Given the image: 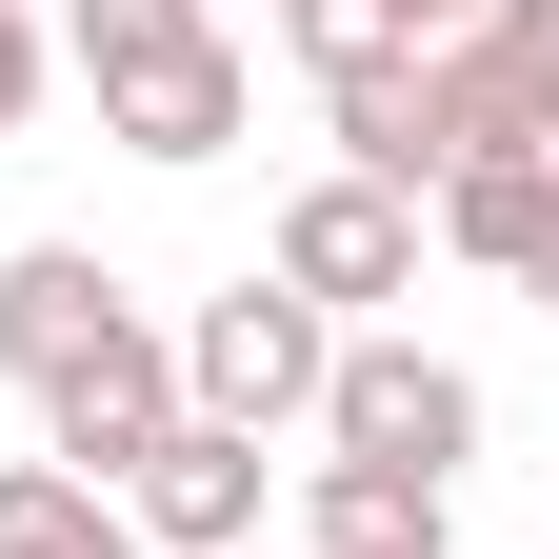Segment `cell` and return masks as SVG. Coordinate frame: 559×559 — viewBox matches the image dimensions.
<instances>
[{"label":"cell","instance_id":"cell-11","mask_svg":"<svg viewBox=\"0 0 559 559\" xmlns=\"http://www.w3.org/2000/svg\"><path fill=\"white\" fill-rule=\"evenodd\" d=\"M0 559H140V520L60 460H0Z\"/></svg>","mask_w":559,"mask_h":559},{"label":"cell","instance_id":"cell-4","mask_svg":"<svg viewBox=\"0 0 559 559\" xmlns=\"http://www.w3.org/2000/svg\"><path fill=\"white\" fill-rule=\"evenodd\" d=\"M260 280H280V300H320L340 340H360L380 300H419V200H380V180H300V200H280V240H260Z\"/></svg>","mask_w":559,"mask_h":559},{"label":"cell","instance_id":"cell-3","mask_svg":"<svg viewBox=\"0 0 559 559\" xmlns=\"http://www.w3.org/2000/svg\"><path fill=\"white\" fill-rule=\"evenodd\" d=\"M320 460H380V479H440V500H460V460H479V380L440 360V340H340V380H320Z\"/></svg>","mask_w":559,"mask_h":559},{"label":"cell","instance_id":"cell-7","mask_svg":"<svg viewBox=\"0 0 559 559\" xmlns=\"http://www.w3.org/2000/svg\"><path fill=\"white\" fill-rule=\"evenodd\" d=\"M120 520H140V559H240V539H260V440L180 419V440L120 479Z\"/></svg>","mask_w":559,"mask_h":559},{"label":"cell","instance_id":"cell-6","mask_svg":"<svg viewBox=\"0 0 559 559\" xmlns=\"http://www.w3.org/2000/svg\"><path fill=\"white\" fill-rule=\"evenodd\" d=\"M440 120L460 160H559V0H479L440 40Z\"/></svg>","mask_w":559,"mask_h":559},{"label":"cell","instance_id":"cell-2","mask_svg":"<svg viewBox=\"0 0 559 559\" xmlns=\"http://www.w3.org/2000/svg\"><path fill=\"white\" fill-rule=\"evenodd\" d=\"M340 380V320L280 300V280H221V300L180 320V419H221V440H280V419H320Z\"/></svg>","mask_w":559,"mask_h":559},{"label":"cell","instance_id":"cell-9","mask_svg":"<svg viewBox=\"0 0 559 559\" xmlns=\"http://www.w3.org/2000/svg\"><path fill=\"white\" fill-rule=\"evenodd\" d=\"M300 559H460V500L380 460H300Z\"/></svg>","mask_w":559,"mask_h":559},{"label":"cell","instance_id":"cell-1","mask_svg":"<svg viewBox=\"0 0 559 559\" xmlns=\"http://www.w3.org/2000/svg\"><path fill=\"white\" fill-rule=\"evenodd\" d=\"M0 380L40 400V460H60V479H100V500L180 440V340L140 320L81 240H21V260H0Z\"/></svg>","mask_w":559,"mask_h":559},{"label":"cell","instance_id":"cell-5","mask_svg":"<svg viewBox=\"0 0 559 559\" xmlns=\"http://www.w3.org/2000/svg\"><path fill=\"white\" fill-rule=\"evenodd\" d=\"M240 120H260V60L221 21H160V40L100 60V140H120V160H221Z\"/></svg>","mask_w":559,"mask_h":559},{"label":"cell","instance_id":"cell-10","mask_svg":"<svg viewBox=\"0 0 559 559\" xmlns=\"http://www.w3.org/2000/svg\"><path fill=\"white\" fill-rule=\"evenodd\" d=\"M419 221H440V260H479V280H539V240H559V160H460Z\"/></svg>","mask_w":559,"mask_h":559},{"label":"cell","instance_id":"cell-12","mask_svg":"<svg viewBox=\"0 0 559 559\" xmlns=\"http://www.w3.org/2000/svg\"><path fill=\"white\" fill-rule=\"evenodd\" d=\"M280 40H300V81H360V60H419L380 0H280Z\"/></svg>","mask_w":559,"mask_h":559},{"label":"cell","instance_id":"cell-15","mask_svg":"<svg viewBox=\"0 0 559 559\" xmlns=\"http://www.w3.org/2000/svg\"><path fill=\"white\" fill-rule=\"evenodd\" d=\"M539 300H559V240H539Z\"/></svg>","mask_w":559,"mask_h":559},{"label":"cell","instance_id":"cell-8","mask_svg":"<svg viewBox=\"0 0 559 559\" xmlns=\"http://www.w3.org/2000/svg\"><path fill=\"white\" fill-rule=\"evenodd\" d=\"M320 120H340V180H380V200H440V180H460L440 60H360V81H320Z\"/></svg>","mask_w":559,"mask_h":559},{"label":"cell","instance_id":"cell-14","mask_svg":"<svg viewBox=\"0 0 559 559\" xmlns=\"http://www.w3.org/2000/svg\"><path fill=\"white\" fill-rule=\"evenodd\" d=\"M380 21H400V40H419V60H440V40H460V21H479V0H380Z\"/></svg>","mask_w":559,"mask_h":559},{"label":"cell","instance_id":"cell-13","mask_svg":"<svg viewBox=\"0 0 559 559\" xmlns=\"http://www.w3.org/2000/svg\"><path fill=\"white\" fill-rule=\"evenodd\" d=\"M40 81H60V40H40V0H0V140L40 120Z\"/></svg>","mask_w":559,"mask_h":559}]
</instances>
